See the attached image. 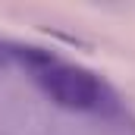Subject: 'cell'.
<instances>
[{
	"label": "cell",
	"instance_id": "obj_1",
	"mask_svg": "<svg viewBox=\"0 0 135 135\" xmlns=\"http://www.w3.org/2000/svg\"><path fill=\"white\" fill-rule=\"evenodd\" d=\"M41 91L63 110H79V113H110L116 107L113 91L104 85L101 75L91 69L75 66V63H50L47 69L35 72Z\"/></svg>",
	"mask_w": 135,
	"mask_h": 135
},
{
	"label": "cell",
	"instance_id": "obj_2",
	"mask_svg": "<svg viewBox=\"0 0 135 135\" xmlns=\"http://www.w3.org/2000/svg\"><path fill=\"white\" fill-rule=\"evenodd\" d=\"M19 50H22V44H16V41H3V38H0V69L19 66Z\"/></svg>",
	"mask_w": 135,
	"mask_h": 135
}]
</instances>
